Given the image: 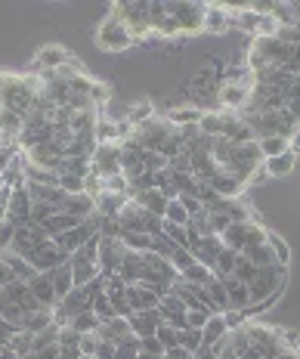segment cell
Segmentation results:
<instances>
[{
    "mask_svg": "<svg viewBox=\"0 0 300 359\" xmlns=\"http://www.w3.org/2000/svg\"><path fill=\"white\" fill-rule=\"evenodd\" d=\"M111 16H118L133 34V41H149L152 34V4H111Z\"/></svg>",
    "mask_w": 300,
    "mask_h": 359,
    "instance_id": "obj_1",
    "label": "cell"
},
{
    "mask_svg": "<svg viewBox=\"0 0 300 359\" xmlns=\"http://www.w3.org/2000/svg\"><path fill=\"white\" fill-rule=\"evenodd\" d=\"M118 223H121V229H127V233H146V236H152V238L161 236V229H164V217L149 214L146 208H139L133 198L121 208V214H118Z\"/></svg>",
    "mask_w": 300,
    "mask_h": 359,
    "instance_id": "obj_2",
    "label": "cell"
},
{
    "mask_svg": "<svg viewBox=\"0 0 300 359\" xmlns=\"http://www.w3.org/2000/svg\"><path fill=\"white\" fill-rule=\"evenodd\" d=\"M133 34L127 32V25L118 16H109L100 22V28H96V47L100 50H109V53H118V50H127L133 47Z\"/></svg>",
    "mask_w": 300,
    "mask_h": 359,
    "instance_id": "obj_3",
    "label": "cell"
},
{
    "mask_svg": "<svg viewBox=\"0 0 300 359\" xmlns=\"http://www.w3.org/2000/svg\"><path fill=\"white\" fill-rule=\"evenodd\" d=\"M168 13L177 19L179 34H198L205 32V16H207V4H192V0H179V4H164Z\"/></svg>",
    "mask_w": 300,
    "mask_h": 359,
    "instance_id": "obj_4",
    "label": "cell"
},
{
    "mask_svg": "<svg viewBox=\"0 0 300 359\" xmlns=\"http://www.w3.org/2000/svg\"><path fill=\"white\" fill-rule=\"evenodd\" d=\"M90 170L102 180L121 174V146L118 143H96V152H93V158H90Z\"/></svg>",
    "mask_w": 300,
    "mask_h": 359,
    "instance_id": "obj_5",
    "label": "cell"
},
{
    "mask_svg": "<svg viewBox=\"0 0 300 359\" xmlns=\"http://www.w3.org/2000/svg\"><path fill=\"white\" fill-rule=\"evenodd\" d=\"M71 59V53L62 47V43H43L41 50L34 53L32 59V69H28V74H47V72H59L65 62Z\"/></svg>",
    "mask_w": 300,
    "mask_h": 359,
    "instance_id": "obj_6",
    "label": "cell"
},
{
    "mask_svg": "<svg viewBox=\"0 0 300 359\" xmlns=\"http://www.w3.org/2000/svg\"><path fill=\"white\" fill-rule=\"evenodd\" d=\"M50 236L43 233L41 226H34V223H25V226H16V236H13V254H19V257H32V254L41 248V245H47Z\"/></svg>",
    "mask_w": 300,
    "mask_h": 359,
    "instance_id": "obj_7",
    "label": "cell"
},
{
    "mask_svg": "<svg viewBox=\"0 0 300 359\" xmlns=\"http://www.w3.org/2000/svg\"><path fill=\"white\" fill-rule=\"evenodd\" d=\"M124 245L121 238H102L100 236V257H96V266H100V276L109 279V276H118V266L124 260Z\"/></svg>",
    "mask_w": 300,
    "mask_h": 359,
    "instance_id": "obj_8",
    "label": "cell"
},
{
    "mask_svg": "<svg viewBox=\"0 0 300 359\" xmlns=\"http://www.w3.org/2000/svg\"><path fill=\"white\" fill-rule=\"evenodd\" d=\"M28 264H32L34 273H53L56 266H62V264H69V254H65L59 245L50 238L47 245H41L32 257H28Z\"/></svg>",
    "mask_w": 300,
    "mask_h": 359,
    "instance_id": "obj_9",
    "label": "cell"
},
{
    "mask_svg": "<svg viewBox=\"0 0 300 359\" xmlns=\"http://www.w3.org/2000/svg\"><path fill=\"white\" fill-rule=\"evenodd\" d=\"M189 251H192L195 264H201V266L214 269L217 257H220V254H223V242H220V236H201V238H189Z\"/></svg>",
    "mask_w": 300,
    "mask_h": 359,
    "instance_id": "obj_10",
    "label": "cell"
},
{
    "mask_svg": "<svg viewBox=\"0 0 300 359\" xmlns=\"http://www.w3.org/2000/svg\"><path fill=\"white\" fill-rule=\"evenodd\" d=\"M32 208H34V201L28 198L25 183L13 186V196H10V211H6V220H10L13 226H25V223H32Z\"/></svg>",
    "mask_w": 300,
    "mask_h": 359,
    "instance_id": "obj_11",
    "label": "cell"
},
{
    "mask_svg": "<svg viewBox=\"0 0 300 359\" xmlns=\"http://www.w3.org/2000/svg\"><path fill=\"white\" fill-rule=\"evenodd\" d=\"M158 316H161V323H168V325H174L177 332H183V328H186V304L179 301L174 291H170L168 297H161Z\"/></svg>",
    "mask_w": 300,
    "mask_h": 359,
    "instance_id": "obj_12",
    "label": "cell"
},
{
    "mask_svg": "<svg viewBox=\"0 0 300 359\" xmlns=\"http://www.w3.org/2000/svg\"><path fill=\"white\" fill-rule=\"evenodd\" d=\"M232 6H223V4H207V16H205V32L207 34H223L232 28Z\"/></svg>",
    "mask_w": 300,
    "mask_h": 359,
    "instance_id": "obj_13",
    "label": "cell"
},
{
    "mask_svg": "<svg viewBox=\"0 0 300 359\" xmlns=\"http://www.w3.org/2000/svg\"><path fill=\"white\" fill-rule=\"evenodd\" d=\"M22 155H25V161L37 164V168H47V170H59V164H62V158H65L53 143H41V146L28 149V152H22Z\"/></svg>",
    "mask_w": 300,
    "mask_h": 359,
    "instance_id": "obj_14",
    "label": "cell"
},
{
    "mask_svg": "<svg viewBox=\"0 0 300 359\" xmlns=\"http://www.w3.org/2000/svg\"><path fill=\"white\" fill-rule=\"evenodd\" d=\"M127 304H130L133 313H142V310H158L161 297L155 294L149 285H142V282H137V285H127Z\"/></svg>",
    "mask_w": 300,
    "mask_h": 359,
    "instance_id": "obj_15",
    "label": "cell"
},
{
    "mask_svg": "<svg viewBox=\"0 0 300 359\" xmlns=\"http://www.w3.org/2000/svg\"><path fill=\"white\" fill-rule=\"evenodd\" d=\"M69 264H71V276H74V288H87L90 282L100 279V266H96L93 260H87L84 254H71Z\"/></svg>",
    "mask_w": 300,
    "mask_h": 359,
    "instance_id": "obj_16",
    "label": "cell"
},
{
    "mask_svg": "<svg viewBox=\"0 0 300 359\" xmlns=\"http://www.w3.org/2000/svg\"><path fill=\"white\" fill-rule=\"evenodd\" d=\"M28 291L34 294V301L43 306V310H53V306L59 304V297H56V291H53V282H50V276L47 273H37L32 282H28Z\"/></svg>",
    "mask_w": 300,
    "mask_h": 359,
    "instance_id": "obj_17",
    "label": "cell"
},
{
    "mask_svg": "<svg viewBox=\"0 0 300 359\" xmlns=\"http://www.w3.org/2000/svg\"><path fill=\"white\" fill-rule=\"evenodd\" d=\"M127 323H130V332L137 338H152L161 325V316H158V310H142V313H133Z\"/></svg>",
    "mask_w": 300,
    "mask_h": 359,
    "instance_id": "obj_18",
    "label": "cell"
},
{
    "mask_svg": "<svg viewBox=\"0 0 300 359\" xmlns=\"http://www.w3.org/2000/svg\"><path fill=\"white\" fill-rule=\"evenodd\" d=\"M220 282H223V285H226L229 310H242V313L251 310V291H247L245 282H238L236 276H229V279H220Z\"/></svg>",
    "mask_w": 300,
    "mask_h": 359,
    "instance_id": "obj_19",
    "label": "cell"
},
{
    "mask_svg": "<svg viewBox=\"0 0 300 359\" xmlns=\"http://www.w3.org/2000/svg\"><path fill=\"white\" fill-rule=\"evenodd\" d=\"M130 323H127L124 316H115V319H109V323H102L100 325V332H96V338L100 341H109V344H121L130 338Z\"/></svg>",
    "mask_w": 300,
    "mask_h": 359,
    "instance_id": "obj_20",
    "label": "cell"
},
{
    "mask_svg": "<svg viewBox=\"0 0 300 359\" xmlns=\"http://www.w3.org/2000/svg\"><path fill=\"white\" fill-rule=\"evenodd\" d=\"M247 226H251V220H247V223H229V226L220 233L223 248H229V251L242 254V251L247 248Z\"/></svg>",
    "mask_w": 300,
    "mask_h": 359,
    "instance_id": "obj_21",
    "label": "cell"
},
{
    "mask_svg": "<svg viewBox=\"0 0 300 359\" xmlns=\"http://www.w3.org/2000/svg\"><path fill=\"white\" fill-rule=\"evenodd\" d=\"M142 257H146V254L124 251V260H121V266H118V279H124V285H137L142 279Z\"/></svg>",
    "mask_w": 300,
    "mask_h": 359,
    "instance_id": "obj_22",
    "label": "cell"
},
{
    "mask_svg": "<svg viewBox=\"0 0 300 359\" xmlns=\"http://www.w3.org/2000/svg\"><path fill=\"white\" fill-rule=\"evenodd\" d=\"M130 198L137 201L139 208H146L149 214L155 217H164V208H168V196L158 189H146V192H130Z\"/></svg>",
    "mask_w": 300,
    "mask_h": 359,
    "instance_id": "obj_23",
    "label": "cell"
},
{
    "mask_svg": "<svg viewBox=\"0 0 300 359\" xmlns=\"http://www.w3.org/2000/svg\"><path fill=\"white\" fill-rule=\"evenodd\" d=\"M50 276V282H53V291H56V297L62 301L65 294H71L74 291V276H71V264H62V266H56L53 273H47Z\"/></svg>",
    "mask_w": 300,
    "mask_h": 359,
    "instance_id": "obj_24",
    "label": "cell"
},
{
    "mask_svg": "<svg viewBox=\"0 0 300 359\" xmlns=\"http://www.w3.org/2000/svg\"><path fill=\"white\" fill-rule=\"evenodd\" d=\"M4 257V264L10 266V273H13V279H19V282H32L34 279V269H32V264H28L25 257H19V254H13V251H4L0 254Z\"/></svg>",
    "mask_w": 300,
    "mask_h": 359,
    "instance_id": "obj_25",
    "label": "cell"
},
{
    "mask_svg": "<svg viewBox=\"0 0 300 359\" xmlns=\"http://www.w3.org/2000/svg\"><path fill=\"white\" fill-rule=\"evenodd\" d=\"M297 164V155L294 152H285V155H275V158H266L264 161V170L269 177H288Z\"/></svg>",
    "mask_w": 300,
    "mask_h": 359,
    "instance_id": "obj_26",
    "label": "cell"
},
{
    "mask_svg": "<svg viewBox=\"0 0 300 359\" xmlns=\"http://www.w3.org/2000/svg\"><path fill=\"white\" fill-rule=\"evenodd\" d=\"M164 118H168V121L179 130V127H192V124H198V121H201V109H195V106H179V109H170Z\"/></svg>",
    "mask_w": 300,
    "mask_h": 359,
    "instance_id": "obj_27",
    "label": "cell"
},
{
    "mask_svg": "<svg viewBox=\"0 0 300 359\" xmlns=\"http://www.w3.org/2000/svg\"><path fill=\"white\" fill-rule=\"evenodd\" d=\"M127 201H130V196H115V192H102V196L96 198V211H100L102 217H118Z\"/></svg>",
    "mask_w": 300,
    "mask_h": 359,
    "instance_id": "obj_28",
    "label": "cell"
},
{
    "mask_svg": "<svg viewBox=\"0 0 300 359\" xmlns=\"http://www.w3.org/2000/svg\"><path fill=\"white\" fill-rule=\"evenodd\" d=\"M207 297H211V313H226L229 310V297H226V285L220 279H211L205 285Z\"/></svg>",
    "mask_w": 300,
    "mask_h": 359,
    "instance_id": "obj_29",
    "label": "cell"
},
{
    "mask_svg": "<svg viewBox=\"0 0 300 359\" xmlns=\"http://www.w3.org/2000/svg\"><path fill=\"white\" fill-rule=\"evenodd\" d=\"M257 146H260V155H264V161L266 158H275V155L291 152V140H285V137H264V140H257Z\"/></svg>",
    "mask_w": 300,
    "mask_h": 359,
    "instance_id": "obj_30",
    "label": "cell"
},
{
    "mask_svg": "<svg viewBox=\"0 0 300 359\" xmlns=\"http://www.w3.org/2000/svg\"><path fill=\"white\" fill-rule=\"evenodd\" d=\"M121 245L127 251L152 254V236H146V233H127V229H121Z\"/></svg>",
    "mask_w": 300,
    "mask_h": 359,
    "instance_id": "obj_31",
    "label": "cell"
},
{
    "mask_svg": "<svg viewBox=\"0 0 300 359\" xmlns=\"http://www.w3.org/2000/svg\"><path fill=\"white\" fill-rule=\"evenodd\" d=\"M242 257H247L254 266H275V257H273V248H269V242L245 248V251H242Z\"/></svg>",
    "mask_w": 300,
    "mask_h": 359,
    "instance_id": "obj_32",
    "label": "cell"
},
{
    "mask_svg": "<svg viewBox=\"0 0 300 359\" xmlns=\"http://www.w3.org/2000/svg\"><path fill=\"white\" fill-rule=\"evenodd\" d=\"M236 264H238V254L236 251H229V248H223V254L217 257V264H214V279H229V276H236Z\"/></svg>",
    "mask_w": 300,
    "mask_h": 359,
    "instance_id": "obj_33",
    "label": "cell"
},
{
    "mask_svg": "<svg viewBox=\"0 0 300 359\" xmlns=\"http://www.w3.org/2000/svg\"><path fill=\"white\" fill-rule=\"evenodd\" d=\"M90 310H93V316L100 319V325L118 316V313H115V306H111V301H109V294H106V291H96V297H93V306H90Z\"/></svg>",
    "mask_w": 300,
    "mask_h": 359,
    "instance_id": "obj_34",
    "label": "cell"
},
{
    "mask_svg": "<svg viewBox=\"0 0 300 359\" xmlns=\"http://www.w3.org/2000/svg\"><path fill=\"white\" fill-rule=\"evenodd\" d=\"M69 328L78 334H96L100 332V319L93 316V310H87V313H78V316L69 323Z\"/></svg>",
    "mask_w": 300,
    "mask_h": 359,
    "instance_id": "obj_35",
    "label": "cell"
},
{
    "mask_svg": "<svg viewBox=\"0 0 300 359\" xmlns=\"http://www.w3.org/2000/svg\"><path fill=\"white\" fill-rule=\"evenodd\" d=\"M161 236L168 238L174 248H189V229H186V226H177V223H168V220H164Z\"/></svg>",
    "mask_w": 300,
    "mask_h": 359,
    "instance_id": "obj_36",
    "label": "cell"
},
{
    "mask_svg": "<svg viewBox=\"0 0 300 359\" xmlns=\"http://www.w3.org/2000/svg\"><path fill=\"white\" fill-rule=\"evenodd\" d=\"M164 220L168 223H177V226H189V211H186L183 205H179V198H170L168 208H164Z\"/></svg>",
    "mask_w": 300,
    "mask_h": 359,
    "instance_id": "obj_37",
    "label": "cell"
},
{
    "mask_svg": "<svg viewBox=\"0 0 300 359\" xmlns=\"http://www.w3.org/2000/svg\"><path fill=\"white\" fill-rule=\"evenodd\" d=\"M53 325V310H41V313H32V316L25 319V328L22 332H32V334H41L43 328Z\"/></svg>",
    "mask_w": 300,
    "mask_h": 359,
    "instance_id": "obj_38",
    "label": "cell"
},
{
    "mask_svg": "<svg viewBox=\"0 0 300 359\" xmlns=\"http://www.w3.org/2000/svg\"><path fill=\"white\" fill-rule=\"evenodd\" d=\"M269 248H273V257H275V264L279 266H288L291 264V248H288V242H285L282 236H275V233H269Z\"/></svg>",
    "mask_w": 300,
    "mask_h": 359,
    "instance_id": "obj_39",
    "label": "cell"
},
{
    "mask_svg": "<svg viewBox=\"0 0 300 359\" xmlns=\"http://www.w3.org/2000/svg\"><path fill=\"white\" fill-rule=\"evenodd\" d=\"M56 174H74V177H90V158H62Z\"/></svg>",
    "mask_w": 300,
    "mask_h": 359,
    "instance_id": "obj_40",
    "label": "cell"
},
{
    "mask_svg": "<svg viewBox=\"0 0 300 359\" xmlns=\"http://www.w3.org/2000/svg\"><path fill=\"white\" fill-rule=\"evenodd\" d=\"M179 279H186V282H192V285H207V282L214 279V273L207 266H201V264H192L189 269H186Z\"/></svg>",
    "mask_w": 300,
    "mask_h": 359,
    "instance_id": "obj_41",
    "label": "cell"
},
{
    "mask_svg": "<svg viewBox=\"0 0 300 359\" xmlns=\"http://www.w3.org/2000/svg\"><path fill=\"white\" fill-rule=\"evenodd\" d=\"M10 347H13V353H16L19 359H25V356L34 350V334H32V332H19L16 338L10 341Z\"/></svg>",
    "mask_w": 300,
    "mask_h": 359,
    "instance_id": "obj_42",
    "label": "cell"
},
{
    "mask_svg": "<svg viewBox=\"0 0 300 359\" xmlns=\"http://www.w3.org/2000/svg\"><path fill=\"white\" fill-rule=\"evenodd\" d=\"M115 359H139V338L130 334L127 341L115 344Z\"/></svg>",
    "mask_w": 300,
    "mask_h": 359,
    "instance_id": "obj_43",
    "label": "cell"
},
{
    "mask_svg": "<svg viewBox=\"0 0 300 359\" xmlns=\"http://www.w3.org/2000/svg\"><path fill=\"white\" fill-rule=\"evenodd\" d=\"M192 264H195V257H192V251H189V248H177L174 254H170V266L177 269V276H183Z\"/></svg>",
    "mask_w": 300,
    "mask_h": 359,
    "instance_id": "obj_44",
    "label": "cell"
},
{
    "mask_svg": "<svg viewBox=\"0 0 300 359\" xmlns=\"http://www.w3.org/2000/svg\"><path fill=\"white\" fill-rule=\"evenodd\" d=\"M59 189L69 192V196H81L84 192V177H74V174H59Z\"/></svg>",
    "mask_w": 300,
    "mask_h": 359,
    "instance_id": "obj_45",
    "label": "cell"
},
{
    "mask_svg": "<svg viewBox=\"0 0 300 359\" xmlns=\"http://www.w3.org/2000/svg\"><path fill=\"white\" fill-rule=\"evenodd\" d=\"M155 338H158L164 344V350H170V347H179V332L174 325H168V323H161L158 325V332H155Z\"/></svg>",
    "mask_w": 300,
    "mask_h": 359,
    "instance_id": "obj_46",
    "label": "cell"
},
{
    "mask_svg": "<svg viewBox=\"0 0 300 359\" xmlns=\"http://www.w3.org/2000/svg\"><path fill=\"white\" fill-rule=\"evenodd\" d=\"M168 170H174V174H192V155L183 149V152L168 161Z\"/></svg>",
    "mask_w": 300,
    "mask_h": 359,
    "instance_id": "obj_47",
    "label": "cell"
},
{
    "mask_svg": "<svg viewBox=\"0 0 300 359\" xmlns=\"http://www.w3.org/2000/svg\"><path fill=\"white\" fill-rule=\"evenodd\" d=\"M179 347L195 353V350H201V332H195V328H183L179 332Z\"/></svg>",
    "mask_w": 300,
    "mask_h": 359,
    "instance_id": "obj_48",
    "label": "cell"
},
{
    "mask_svg": "<svg viewBox=\"0 0 300 359\" xmlns=\"http://www.w3.org/2000/svg\"><path fill=\"white\" fill-rule=\"evenodd\" d=\"M211 316H214V313L201 310V306H198V310H186V328H195V332H201Z\"/></svg>",
    "mask_w": 300,
    "mask_h": 359,
    "instance_id": "obj_49",
    "label": "cell"
},
{
    "mask_svg": "<svg viewBox=\"0 0 300 359\" xmlns=\"http://www.w3.org/2000/svg\"><path fill=\"white\" fill-rule=\"evenodd\" d=\"M139 353L164 356V353H168V350H164V344H161V341H158V338H155V334H152V338H139Z\"/></svg>",
    "mask_w": 300,
    "mask_h": 359,
    "instance_id": "obj_50",
    "label": "cell"
},
{
    "mask_svg": "<svg viewBox=\"0 0 300 359\" xmlns=\"http://www.w3.org/2000/svg\"><path fill=\"white\" fill-rule=\"evenodd\" d=\"M13 236H16V226H13L10 220H4L0 223V254L13 248Z\"/></svg>",
    "mask_w": 300,
    "mask_h": 359,
    "instance_id": "obj_51",
    "label": "cell"
},
{
    "mask_svg": "<svg viewBox=\"0 0 300 359\" xmlns=\"http://www.w3.org/2000/svg\"><path fill=\"white\" fill-rule=\"evenodd\" d=\"M78 350H81V356H96V350H100V338H96V334H81Z\"/></svg>",
    "mask_w": 300,
    "mask_h": 359,
    "instance_id": "obj_52",
    "label": "cell"
},
{
    "mask_svg": "<svg viewBox=\"0 0 300 359\" xmlns=\"http://www.w3.org/2000/svg\"><path fill=\"white\" fill-rule=\"evenodd\" d=\"M223 319H226V328H229V332H236V328H245L247 313H242V310H226V313H223Z\"/></svg>",
    "mask_w": 300,
    "mask_h": 359,
    "instance_id": "obj_53",
    "label": "cell"
},
{
    "mask_svg": "<svg viewBox=\"0 0 300 359\" xmlns=\"http://www.w3.org/2000/svg\"><path fill=\"white\" fill-rule=\"evenodd\" d=\"M78 341H81L78 332H71V328H59V347H62V350L78 347Z\"/></svg>",
    "mask_w": 300,
    "mask_h": 359,
    "instance_id": "obj_54",
    "label": "cell"
},
{
    "mask_svg": "<svg viewBox=\"0 0 300 359\" xmlns=\"http://www.w3.org/2000/svg\"><path fill=\"white\" fill-rule=\"evenodd\" d=\"M19 334V328H13L6 319H0V347H10V341Z\"/></svg>",
    "mask_w": 300,
    "mask_h": 359,
    "instance_id": "obj_55",
    "label": "cell"
},
{
    "mask_svg": "<svg viewBox=\"0 0 300 359\" xmlns=\"http://www.w3.org/2000/svg\"><path fill=\"white\" fill-rule=\"evenodd\" d=\"M177 198H179V205H183L186 211H189V217H192V214H201V211H205V208H201V201L195 198V196H177Z\"/></svg>",
    "mask_w": 300,
    "mask_h": 359,
    "instance_id": "obj_56",
    "label": "cell"
},
{
    "mask_svg": "<svg viewBox=\"0 0 300 359\" xmlns=\"http://www.w3.org/2000/svg\"><path fill=\"white\" fill-rule=\"evenodd\" d=\"M10 196H13V186H4L0 189V223L6 220V211H10Z\"/></svg>",
    "mask_w": 300,
    "mask_h": 359,
    "instance_id": "obj_57",
    "label": "cell"
},
{
    "mask_svg": "<svg viewBox=\"0 0 300 359\" xmlns=\"http://www.w3.org/2000/svg\"><path fill=\"white\" fill-rule=\"evenodd\" d=\"M96 359H115V344L100 341V350H96Z\"/></svg>",
    "mask_w": 300,
    "mask_h": 359,
    "instance_id": "obj_58",
    "label": "cell"
},
{
    "mask_svg": "<svg viewBox=\"0 0 300 359\" xmlns=\"http://www.w3.org/2000/svg\"><path fill=\"white\" fill-rule=\"evenodd\" d=\"M164 359H192L189 350H183V347H170L168 353H164Z\"/></svg>",
    "mask_w": 300,
    "mask_h": 359,
    "instance_id": "obj_59",
    "label": "cell"
},
{
    "mask_svg": "<svg viewBox=\"0 0 300 359\" xmlns=\"http://www.w3.org/2000/svg\"><path fill=\"white\" fill-rule=\"evenodd\" d=\"M13 282V273H10V266L4 264V257H0V288H6Z\"/></svg>",
    "mask_w": 300,
    "mask_h": 359,
    "instance_id": "obj_60",
    "label": "cell"
},
{
    "mask_svg": "<svg viewBox=\"0 0 300 359\" xmlns=\"http://www.w3.org/2000/svg\"><path fill=\"white\" fill-rule=\"evenodd\" d=\"M275 359H300V350H294V347H285Z\"/></svg>",
    "mask_w": 300,
    "mask_h": 359,
    "instance_id": "obj_61",
    "label": "cell"
},
{
    "mask_svg": "<svg viewBox=\"0 0 300 359\" xmlns=\"http://www.w3.org/2000/svg\"><path fill=\"white\" fill-rule=\"evenodd\" d=\"M291 152H294V155H300V127L294 130V137H291Z\"/></svg>",
    "mask_w": 300,
    "mask_h": 359,
    "instance_id": "obj_62",
    "label": "cell"
},
{
    "mask_svg": "<svg viewBox=\"0 0 300 359\" xmlns=\"http://www.w3.org/2000/svg\"><path fill=\"white\" fill-rule=\"evenodd\" d=\"M4 186H6V183H4V174H0V189H4Z\"/></svg>",
    "mask_w": 300,
    "mask_h": 359,
    "instance_id": "obj_63",
    "label": "cell"
},
{
    "mask_svg": "<svg viewBox=\"0 0 300 359\" xmlns=\"http://www.w3.org/2000/svg\"><path fill=\"white\" fill-rule=\"evenodd\" d=\"M81 359H96V356H81Z\"/></svg>",
    "mask_w": 300,
    "mask_h": 359,
    "instance_id": "obj_64",
    "label": "cell"
}]
</instances>
